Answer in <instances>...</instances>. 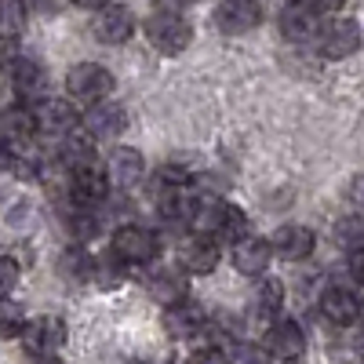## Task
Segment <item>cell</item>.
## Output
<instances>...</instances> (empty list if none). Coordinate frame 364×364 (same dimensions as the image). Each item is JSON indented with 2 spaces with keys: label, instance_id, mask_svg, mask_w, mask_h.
<instances>
[{
  "label": "cell",
  "instance_id": "cell-34",
  "mask_svg": "<svg viewBox=\"0 0 364 364\" xmlns=\"http://www.w3.org/2000/svg\"><path fill=\"white\" fill-rule=\"evenodd\" d=\"M190 4H193V0H154L157 11H186Z\"/></svg>",
  "mask_w": 364,
  "mask_h": 364
},
{
  "label": "cell",
  "instance_id": "cell-15",
  "mask_svg": "<svg viewBox=\"0 0 364 364\" xmlns=\"http://www.w3.org/2000/svg\"><path fill=\"white\" fill-rule=\"evenodd\" d=\"M269 248H273V255H281L284 262H302V259H310V255H314L317 237H314L310 226L288 223V226H281L277 233L269 237Z\"/></svg>",
  "mask_w": 364,
  "mask_h": 364
},
{
  "label": "cell",
  "instance_id": "cell-3",
  "mask_svg": "<svg viewBox=\"0 0 364 364\" xmlns=\"http://www.w3.org/2000/svg\"><path fill=\"white\" fill-rule=\"evenodd\" d=\"M33 124L41 135H51V139H66L80 128V109L73 99H37L33 102Z\"/></svg>",
  "mask_w": 364,
  "mask_h": 364
},
{
  "label": "cell",
  "instance_id": "cell-6",
  "mask_svg": "<svg viewBox=\"0 0 364 364\" xmlns=\"http://www.w3.org/2000/svg\"><path fill=\"white\" fill-rule=\"evenodd\" d=\"M314 41L324 58L339 63V58H350L360 51V26H357V18H331V22H321Z\"/></svg>",
  "mask_w": 364,
  "mask_h": 364
},
{
  "label": "cell",
  "instance_id": "cell-35",
  "mask_svg": "<svg viewBox=\"0 0 364 364\" xmlns=\"http://www.w3.org/2000/svg\"><path fill=\"white\" fill-rule=\"evenodd\" d=\"M310 4H314L317 11H339V8L346 4V0H310Z\"/></svg>",
  "mask_w": 364,
  "mask_h": 364
},
{
  "label": "cell",
  "instance_id": "cell-28",
  "mask_svg": "<svg viewBox=\"0 0 364 364\" xmlns=\"http://www.w3.org/2000/svg\"><path fill=\"white\" fill-rule=\"evenodd\" d=\"M230 364H269V353L255 343H237L230 350Z\"/></svg>",
  "mask_w": 364,
  "mask_h": 364
},
{
  "label": "cell",
  "instance_id": "cell-16",
  "mask_svg": "<svg viewBox=\"0 0 364 364\" xmlns=\"http://www.w3.org/2000/svg\"><path fill=\"white\" fill-rule=\"evenodd\" d=\"M317 306H321V317H324L328 324L350 328V324L360 321V299H357L350 288H343V284H328V288L321 291Z\"/></svg>",
  "mask_w": 364,
  "mask_h": 364
},
{
  "label": "cell",
  "instance_id": "cell-36",
  "mask_svg": "<svg viewBox=\"0 0 364 364\" xmlns=\"http://www.w3.org/2000/svg\"><path fill=\"white\" fill-rule=\"evenodd\" d=\"M77 8H87V11H99L102 4H109V0H73Z\"/></svg>",
  "mask_w": 364,
  "mask_h": 364
},
{
  "label": "cell",
  "instance_id": "cell-5",
  "mask_svg": "<svg viewBox=\"0 0 364 364\" xmlns=\"http://www.w3.org/2000/svg\"><path fill=\"white\" fill-rule=\"evenodd\" d=\"M22 346L33 353V357H51L66 346L70 331H66V321L55 317V314H44V317H29L26 328H22Z\"/></svg>",
  "mask_w": 364,
  "mask_h": 364
},
{
  "label": "cell",
  "instance_id": "cell-9",
  "mask_svg": "<svg viewBox=\"0 0 364 364\" xmlns=\"http://www.w3.org/2000/svg\"><path fill=\"white\" fill-rule=\"evenodd\" d=\"M66 193H70V204L73 208H102L113 193L109 186V178L99 164H91V168H80V171H70V182H66Z\"/></svg>",
  "mask_w": 364,
  "mask_h": 364
},
{
  "label": "cell",
  "instance_id": "cell-8",
  "mask_svg": "<svg viewBox=\"0 0 364 364\" xmlns=\"http://www.w3.org/2000/svg\"><path fill=\"white\" fill-rule=\"evenodd\" d=\"M262 350L269 353V360H299L306 353V331H302L299 321H288V317H273L269 328H266V339H262Z\"/></svg>",
  "mask_w": 364,
  "mask_h": 364
},
{
  "label": "cell",
  "instance_id": "cell-24",
  "mask_svg": "<svg viewBox=\"0 0 364 364\" xmlns=\"http://www.w3.org/2000/svg\"><path fill=\"white\" fill-rule=\"evenodd\" d=\"M58 273L77 281V284L95 281V255H87L84 248H66L63 255H58Z\"/></svg>",
  "mask_w": 364,
  "mask_h": 364
},
{
  "label": "cell",
  "instance_id": "cell-13",
  "mask_svg": "<svg viewBox=\"0 0 364 364\" xmlns=\"http://www.w3.org/2000/svg\"><path fill=\"white\" fill-rule=\"evenodd\" d=\"M262 22V8L259 0H223L215 8V26L223 29L226 37H240L252 33V29Z\"/></svg>",
  "mask_w": 364,
  "mask_h": 364
},
{
  "label": "cell",
  "instance_id": "cell-31",
  "mask_svg": "<svg viewBox=\"0 0 364 364\" xmlns=\"http://www.w3.org/2000/svg\"><path fill=\"white\" fill-rule=\"evenodd\" d=\"M346 273L357 288H364V248H350V259H346Z\"/></svg>",
  "mask_w": 364,
  "mask_h": 364
},
{
  "label": "cell",
  "instance_id": "cell-17",
  "mask_svg": "<svg viewBox=\"0 0 364 364\" xmlns=\"http://www.w3.org/2000/svg\"><path fill=\"white\" fill-rule=\"evenodd\" d=\"M321 29V11L310 4V0H291V4H284L281 11V33L295 44L302 41H314Z\"/></svg>",
  "mask_w": 364,
  "mask_h": 364
},
{
  "label": "cell",
  "instance_id": "cell-39",
  "mask_svg": "<svg viewBox=\"0 0 364 364\" xmlns=\"http://www.w3.org/2000/svg\"><path fill=\"white\" fill-rule=\"evenodd\" d=\"M0 70H4V55H0Z\"/></svg>",
  "mask_w": 364,
  "mask_h": 364
},
{
  "label": "cell",
  "instance_id": "cell-2",
  "mask_svg": "<svg viewBox=\"0 0 364 364\" xmlns=\"http://www.w3.org/2000/svg\"><path fill=\"white\" fill-rule=\"evenodd\" d=\"M146 41L161 55H182L193 44V26L182 18V11H154L146 18Z\"/></svg>",
  "mask_w": 364,
  "mask_h": 364
},
{
  "label": "cell",
  "instance_id": "cell-11",
  "mask_svg": "<svg viewBox=\"0 0 364 364\" xmlns=\"http://www.w3.org/2000/svg\"><path fill=\"white\" fill-rule=\"evenodd\" d=\"M91 33H95L99 44H124L135 33V15L124 4H102L95 11V22H91Z\"/></svg>",
  "mask_w": 364,
  "mask_h": 364
},
{
  "label": "cell",
  "instance_id": "cell-12",
  "mask_svg": "<svg viewBox=\"0 0 364 364\" xmlns=\"http://www.w3.org/2000/svg\"><path fill=\"white\" fill-rule=\"evenodd\" d=\"M215 266H219V240L193 233L186 245L178 248V269L186 273V277H208V273H215Z\"/></svg>",
  "mask_w": 364,
  "mask_h": 364
},
{
  "label": "cell",
  "instance_id": "cell-30",
  "mask_svg": "<svg viewBox=\"0 0 364 364\" xmlns=\"http://www.w3.org/2000/svg\"><path fill=\"white\" fill-rule=\"evenodd\" d=\"M190 364H230V353L223 346H200V350H193Z\"/></svg>",
  "mask_w": 364,
  "mask_h": 364
},
{
  "label": "cell",
  "instance_id": "cell-10",
  "mask_svg": "<svg viewBox=\"0 0 364 364\" xmlns=\"http://www.w3.org/2000/svg\"><path fill=\"white\" fill-rule=\"evenodd\" d=\"M106 178H109V186L113 190H135L139 182L146 178V157L139 154L135 146H117L113 154L106 157Z\"/></svg>",
  "mask_w": 364,
  "mask_h": 364
},
{
  "label": "cell",
  "instance_id": "cell-20",
  "mask_svg": "<svg viewBox=\"0 0 364 364\" xmlns=\"http://www.w3.org/2000/svg\"><path fill=\"white\" fill-rule=\"evenodd\" d=\"M164 324H168V336H175V339H193V336H200L204 331V314L193 306L190 299H182V302H175V306H168V314H164Z\"/></svg>",
  "mask_w": 364,
  "mask_h": 364
},
{
  "label": "cell",
  "instance_id": "cell-22",
  "mask_svg": "<svg viewBox=\"0 0 364 364\" xmlns=\"http://www.w3.org/2000/svg\"><path fill=\"white\" fill-rule=\"evenodd\" d=\"M58 164H63L66 171H80V168H91V164H99L95 157V139L91 135H66V146H63V154H58Z\"/></svg>",
  "mask_w": 364,
  "mask_h": 364
},
{
  "label": "cell",
  "instance_id": "cell-27",
  "mask_svg": "<svg viewBox=\"0 0 364 364\" xmlns=\"http://www.w3.org/2000/svg\"><path fill=\"white\" fill-rule=\"evenodd\" d=\"M336 245L364 248V215H346V219L336 223Z\"/></svg>",
  "mask_w": 364,
  "mask_h": 364
},
{
  "label": "cell",
  "instance_id": "cell-7",
  "mask_svg": "<svg viewBox=\"0 0 364 364\" xmlns=\"http://www.w3.org/2000/svg\"><path fill=\"white\" fill-rule=\"evenodd\" d=\"M4 70H8V80H11V87H15L18 102L33 106L37 99L48 95V70H44V63H37V58H29V55L8 58Z\"/></svg>",
  "mask_w": 364,
  "mask_h": 364
},
{
  "label": "cell",
  "instance_id": "cell-37",
  "mask_svg": "<svg viewBox=\"0 0 364 364\" xmlns=\"http://www.w3.org/2000/svg\"><path fill=\"white\" fill-rule=\"evenodd\" d=\"M353 346H357V353L364 357V321H360V328H357V339H353Z\"/></svg>",
  "mask_w": 364,
  "mask_h": 364
},
{
  "label": "cell",
  "instance_id": "cell-19",
  "mask_svg": "<svg viewBox=\"0 0 364 364\" xmlns=\"http://www.w3.org/2000/svg\"><path fill=\"white\" fill-rule=\"evenodd\" d=\"M146 291L154 295L161 306H175V302L182 299H190V284H186V273H182L178 266H157V269H149V277H146Z\"/></svg>",
  "mask_w": 364,
  "mask_h": 364
},
{
  "label": "cell",
  "instance_id": "cell-1",
  "mask_svg": "<svg viewBox=\"0 0 364 364\" xmlns=\"http://www.w3.org/2000/svg\"><path fill=\"white\" fill-rule=\"evenodd\" d=\"M109 255L120 266H149L161 255V237L146 226H135V223L117 226L109 237Z\"/></svg>",
  "mask_w": 364,
  "mask_h": 364
},
{
  "label": "cell",
  "instance_id": "cell-14",
  "mask_svg": "<svg viewBox=\"0 0 364 364\" xmlns=\"http://www.w3.org/2000/svg\"><path fill=\"white\" fill-rule=\"evenodd\" d=\"M80 124L87 128L91 139H117L120 132L128 128V109L120 106V102H91L87 106V117H80Z\"/></svg>",
  "mask_w": 364,
  "mask_h": 364
},
{
  "label": "cell",
  "instance_id": "cell-33",
  "mask_svg": "<svg viewBox=\"0 0 364 364\" xmlns=\"http://www.w3.org/2000/svg\"><path fill=\"white\" fill-rule=\"evenodd\" d=\"M346 200H350L353 208H364V171L346 182Z\"/></svg>",
  "mask_w": 364,
  "mask_h": 364
},
{
  "label": "cell",
  "instance_id": "cell-29",
  "mask_svg": "<svg viewBox=\"0 0 364 364\" xmlns=\"http://www.w3.org/2000/svg\"><path fill=\"white\" fill-rule=\"evenodd\" d=\"M15 284H18V262L11 255H0V299L11 295Z\"/></svg>",
  "mask_w": 364,
  "mask_h": 364
},
{
  "label": "cell",
  "instance_id": "cell-26",
  "mask_svg": "<svg viewBox=\"0 0 364 364\" xmlns=\"http://www.w3.org/2000/svg\"><path fill=\"white\" fill-rule=\"evenodd\" d=\"M26 310H22V302L15 299H0V339H18L22 336V328H26Z\"/></svg>",
  "mask_w": 364,
  "mask_h": 364
},
{
  "label": "cell",
  "instance_id": "cell-38",
  "mask_svg": "<svg viewBox=\"0 0 364 364\" xmlns=\"http://www.w3.org/2000/svg\"><path fill=\"white\" fill-rule=\"evenodd\" d=\"M37 364H66V360L58 357V353H51V357H37Z\"/></svg>",
  "mask_w": 364,
  "mask_h": 364
},
{
  "label": "cell",
  "instance_id": "cell-21",
  "mask_svg": "<svg viewBox=\"0 0 364 364\" xmlns=\"http://www.w3.org/2000/svg\"><path fill=\"white\" fill-rule=\"evenodd\" d=\"M281 306H284V284L277 277H262L252 295V317L269 324L273 317H281Z\"/></svg>",
  "mask_w": 364,
  "mask_h": 364
},
{
  "label": "cell",
  "instance_id": "cell-23",
  "mask_svg": "<svg viewBox=\"0 0 364 364\" xmlns=\"http://www.w3.org/2000/svg\"><path fill=\"white\" fill-rule=\"evenodd\" d=\"M0 132H4L11 142H26L37 135V124H33V106L26 102H15L11 109L0 113Z\"/></svg>",
  "mask_w": 364,
  "mask_h": 364
},
{
  "label": "cell",
  "instance_id": "cell-4",
  "mask_svg": "<svg viewBox=\"0 0 364 364\" xmlns=\"http://www.w3.org/2000/svg\"><path fill=\"white\" fill-rule=\"evenodd\" d=\"M66 91H70V99L73 102H102L109 99V91H113V73L99 63H77L70 73H66Z\"/></svg>",
  "mask_w": 364,
  "mask_h": 364
},
{
  "label": "cell",
  "instance_id": "cell-32",
  "mask_svg": "<svg viewBox=\"0 0 364 364\" xmlns=\"http://www.w3.org/2000/svg\"><path fill=\"white\" fill-rule=\"evenodd\" d=\"M15 157H18V149H15V142L0 132V171H11L15 168Z\"/></svg>",
  "mask_w": 364,
  "mask_h": 364
},
{
  "label": "cell",
  "instance_id": "cell-25",
  "mask_svg": "<svg viewBox=\"0 0 364 364\" xmlns=\"http://www.w3.org/2000/svg\"><path fill=\"white\" fill-rule=\"evenodd\" d=\"M26 22H29V11L22 0H0V41L11 44L26 33Z\"/></svg>",
  "mask_w": 364,
  "mask_h": 364
},
{
  "label": "cell",
  "instance_id": "cell-40",
  "mask_svg": "<svg viewBox=\"0 0 364 364\" xmlns=\"http://www.w3.org/2000/svg\"><path fill=\"white\" fill-rule=\"evenodd\" d=\"M284 364H299V360H284Z\"/></svg>",
  "mask_w": 364,
  "mask_h": 364
},
{
  "label": "cell",
  "instance_id": "cell-18",
  "mask_svg": "<svg viewBox=\"0 0 364 364\" xmlns=\"http://www.w3.org/2000/svg\"><path fill=\"white\" fill-rule=\"evenodd\" d=\"M273 262V248L266 237H255V233H245L233 245V266L237 273H245V277H262Z\"/></svg>",
  "mask_w": 364,
  "mask_h": 364
},
{
  "label": "cell",
  "instance_id": "cell-41",
  "mask_svg": "<svg viewBox=\"0 0 364 364\" xmlns=\"http://www.w3.org/2000/svg\"><path fill=\"white\" fill-rule=\"evenodd\" d=\"M281 4H291V0H281Z\"/></svg>",
  "mask_w": 364,
  "mask_h": 364
}]
</instances>
